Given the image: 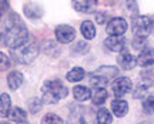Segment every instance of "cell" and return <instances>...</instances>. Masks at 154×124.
I'll return each mask as SVG.
<instances>
[{"label": "cell", "mask_w": 154, "mask_h": 124, "mask_svg": "<svg viewBox=\"0 0 154 124\" xmlns=\"http://www.w3.org/2000/svg\"><path fill=\"white\" fill-rule=\"evenodd\" d=\"M27 40H29V32L22 22L17 23V24L16 23L9 24L7 29L5 30V33L2 34L3 44L10 50H16L23 47V46H26Z\"/></svg>", "instance_id": "cell-1"}, {"label": "cell", "mask_w": 154, "mask_h": 124, "mask_svg": "<svg viewBox=\"0 0 154 124\" xmlns=\"http://www.w3.org/2000/svg\"><path fill=\"white\" fill-rule=\"evenodd\" d=\"M67 87L60 80H49L42 86V97L47 104H56L67 96Z\"/></svg>", "instance_id": "cell-2"}, {"label": "cell", "mask_w": 154, "mask_h": 124, "mask_svg": "<svg viewBox=\"0 0 154 124\" xmlns=\"http://www.w3.org/2000/svg\"><path fill=\"white\" fill-rule=\"evenodd\" d=\"M119 76V69L114 66H101L97 70L90 74V83L96 88L97 87H104L111 79Z\"/></svg>", "instance_id": "cell-3"}, {"label": "cell", "mask_w": 154, "mask_h": 124, "mask_svg": "<svg viewBox=\"0 0 154 124\" xmlns=\"http://www.w3.org/2000/svg\"><path fill=\"white\" fill-rule=\"evenodd\" d=\"M10 54L13 60L20 64H30L38 56V46L34 43H27L20 49L10 50Z\"/></svg>", "instance_id": "cell-4"}, {"label": "cell", "mask_w": 154, "mask_h": 124, "mask_svg": "<svg viewBox=\"0 0 154 124\" xmlns=\"http://www.w3.org/2000/svg\"><path fill=\"white\" fill-rule=\"evenodd\" d=\"M131 30L134 37H147L154 32V17L137 16L133 19Z\"/></svg>", "instance_id": "cell-5"}, {"label": "cell", "mask_w": 154, "mask_h": 124, "mask_svg": "<svg viewBox=\"0 0 154 124\" xmlns=\"http://www.w3.org/2000/svg\"><path fill=\"white\" fill-rule=\"evenodd\" d=\"M94 121H96V116L93 110L84 106L74 107L67 119V124H94Z\"/></svg>", "instance_id": "cell-6"}, {"label": "cell", "mask_w": 154, "mask_h": 124, "mask_svg": "<svg viewBox=\"0 0 154 124\" xmlns=\"http://www.w3.org/2000/svg\"><path fill=\"white\" fill-rule=\"evenodd\" d=\"M54 34H56V39H57L59 43L67 44V43H72L73 40H74V37H76V30H74L72 26L60 24V26L56 27Z\"/></svg>", "instance_id": "cell-7"}, {"label": "cell", "mask_w": 154, "mask_h": 124, "mask_svg": "<svg viewBox=\"0 0 154 124\" xmlns=\"http://www.w3.org/2000/svg\"><path fill=\"white\" fill-rule=\"evenodd\" d=\"M127 22L123 17H113L110 22L107 23L106 30L110 36H123L127 30Z\"/></svg>", "instance_id": "cell-8"}, {"label": "cell", "mask_w": 154, "mask_h": 124, "mask_svg": "<svg viewBox=\"0 0 154 124\" xmlns=\"http://www.w3.org/2000/svg\"><path fill=\"white\" fill-rule=\"evenodd\" d=\"M131 80L128 79V77H119V79H116L114 83L111 84V90L114 93V96L117 97H121V96H124L127 93L131 90Z\"/></svg>", "instance_id": "cell-9"}, {"label": "cell", "mask_w": 154, "mask_h": 124, "mask_svg": "<svg viewBox=\"0 0 154 124\" xmlns=\"http://www.w3.org/2000/svg\"><path fill=\"white\" fill-rule=\"evenodd\" d=\"M104 44L111 51H123L127 46V39L123 36H110L104 40Z\"/></svg>", "instance_id": "cell-10"}, {"label": "cell", "mask_w": 154, "mask_h": 124, "mask_svg": "<svg viewBox=\"0 0 154 124\" xmlns=\"http://www.w3.org/2000/svg\"><path fill=\"white\" fill-rule=\"evenodd\" d=\"M137 63L143 67H149V66L154 64V49L151 47H144L137 57Z\"/></svg>", "instance_id": "cell-11"}, {"label": "cell", "mask_w": 154, "mask_h": 124, "mask_svg": "<svg viewBox=\"0 0 154 124\" xmlns=\"http://www.w3.org/2000/svg\"><path fill=\"white\" fill-rule=\"evenodd\" d=\"M97 2L96 0H74L73 2V7L80 13H90L94 11Z\"/></svg>", "instance_id": "cell-12"}, {"label": "cell", "mask_w": 154, "mask_h": 124, "mask_svg": "<svg viewBox=\"0 0 154 124\" xmlns=\"http://www.w3.org/2000/svg\"><path fill=\"white\" fill-rule=\"evenodd\" d=\"M111 110L114 113L116 117H124L128 111V104L126 100H121V98H116L111 103Z\"/></svg>", "instance_id": "cell-13"}, {"label": "cell", "mask_w": 154, "mask_h": 124, "mask_svg": "<svg viewBox=\"0 0 154 124\" xmlns=\"http://www.w3.org/2000/svg\"><path fill=\"white\" fill-rule=\"evenodd\" d=\"M119 64H120V67L124 69V70H131V69L136 67L137 60H136V57H134L133 54L126 51V53H123L120 57H119Z\"/></svg>", "instance_id": "cell-14"}, {"label": "cell", "mask_w": 154, "mask_h": 124, "mask_svg": "<svg viewBox=\"0 0 154 124\" xmlns=\"http://www.w3.org/2000/svg\"><path fill=\"white\" fill-rule=\"evenodd\" d=\"M23 81H24V77L20 71H10L7 76V84L11 90H17L23 84Z\"/></svg>", "instance_id": "cell-15"}, {"label": "cell", "mask_w": 154, "mask_h": 124, "mask_svg": "<svg viewBox=\"0 0 154 124\" xmlns=\"http://www.w3.org/2000/svg\"><path fill=\"white\" fill-rule=\"evenodd\" d=\"M109 97V93L106 90L104 87H97V88H94L93 94H91V100H93V104L94 106H103L106 103Z\"/></svg>", "instance_id": "cell-16"}, {"label": "cell", "mask_w": 154, "mask_h": 124, "mask_svg": "<svg viewBox=\"0 0 154 124\" xmlns=\"http://www.w3.org/2000/svg\"><path fill=\"white\" fill-rule=\"evenodd\" d=\"M91 94L93 93L86 86H76L73 88V96L77 101H87L88 98H91Z\"/></svg>", "instance_id": "cell-17"}, {"label": "cell", "mask_w": 154, "mask_h": 124, "mask_svg": "<svg viewBox=\"0 0 154 124\" xmlns=\"http://www.w3.org/2000/svg\"><path fill=\"white\" fill-rule=\"evenodd\" d=\"M154 90V83H141L134 90V98H144L147 96H151V91Z\"/></svg>", "instance_id": "cell-18"}, {"label": "cell", "mask_w": 154, "mask_h": 124, "mask_svg": "<svg viewBox=\"0 0 154 124\" xmlns=\"http://www.w3.org/2000/svg\"><path fill=\"white\" fill-rule=\"evenodd\" d=\"M80 30H82L83 37L87 39V40H91V39L96 37V26H94V23L90 22V20H84V22L82 23Z\"/></svg>", "instance_id": "cell-19"}, {"label": "cell", "mask_w": 154, "mask_h": 124, "mask_svg": "<svg viewBox=\"0 0 154 124\" xmlns=\"http://www.w3.org/2000/svg\"><path fill=\"white\" fill-rule=\"evenodd\" d=\"M9 117H10L11 121H16V123H24L26 120H27V113L20 107H14L10 110V113H9Z\"/></svg>", "instance_id": "cell-20"}, {"label": "cell", "mask_w": 154, "mask_h": 124, "mask_svg": "<svg viewBox=\"0 0 154 124\" xmlns=\"http://www.w3.org/2000/svg\"><path fill=\"white\" fill-rule=\"evenodd\" d=\"M84 76H86L84 69H82V67H73L72 70L66 74V79L69 81H72V83H77V81H82L84 79Z\"/></svg>", "instance_id": "cell-21"}, {"label": "cell", "mask_w": 154, "mask_h": 124, "mask_svg": "<svg viewBox=\"0 0 154 124\" xmlns=\"http://www.w3.org/2000/svg\"><path fill=\"white\" fill-rule=\"evenodd\" d=\"M10 113V97L7 93H2L0 94V114L2 117H9Z\"/></svg>", "instance_id": "cell-22"}, {"label": "cell", "mask_w": 154, "mask_h": 124, "mask_svg": "<svg viewBox=\"0 0 154 124\" xmlns=\"http://www.w3.org/2000/svg\"><path fill=\"white\" fill-rule=\"evenodd\" d=\"M96 121H97V124H111V121H113L111 113L107 108L101 107L96 114Z\"/></svg>", "instance_id": "cell-23"}, {"label": "cell", "mask_w": 154, "mask_h": 124, "mask_svg": "<svg viewBox=\"0 0 154 124\" xmlns=\"http://www.w3.org/2000/svg\"><path fill=\"white\" fill-rule=\"evenodd\" d=\"M24 13H26V16L30 17V19H37L40 17L42 14V9L38 7L37 5H34V3H27V5H24Z\"/></svg>", "instance_id": "cell-24"}, {"label": "cell", "mask_w": 154, "mask_h": 124, "mask_svg": "<svg viewBox=\"0 0 154 124\" xmlns=\"http://www.w3.org/2000/svg\"><path fill=\"white\" fill-rule=\"evenodd\" d=\"M42 124H63V120H61L57 114L49 113L42 119Z\"/></svg>", "instance_id": "cell-25"}, {"label": "cell", "mask_w": 154, "mask_h": 124, "mask_svg": "<svg viewBox=\"0 0 154 124\" xmlns=\"http://www.w3.org/2000/svg\"><path fill=\"white\" fill-rule=\"evenodd\" d=\"M143 110L146 114H154V94L149 96L143 103Z\"/></svg>", "instance_id": "cell-26"}, {"label": "cell", "mask_w": 154, "mask_h": 124, "mask_svg": "<svg viewBox=\"0 0 154 124\" xmlns=\"http://www.w3.org/2000/svg\"><path fill=\"white\" fill-rule=\"evenodd\" d=\"M42 104H43L42 100H38L37 97L30 98V100H29V110H30L33 114H36V113H38V111L42 110V107H43Z\"/></svg>", "instance_id": "cell-27"}, {"label": "cell", "mask_w": 154, "mask_h": 124, "mask_svg": "<svg viewBox=\"0 0 154 124\" xmlns=\"http://www.w3.org/2000/svg\"><path fill=\"white\" fill-rule=\"evenodd\" d=\"M146 43V39L144 37H134L133 40V47L134 49H141V46Z\"/></svg>", "instance_id": "cell-28"}, {"label": "cell", "mask_w": 154, "mask_h": 124, "mask_svg": "<svg viewBox=\"0 0 154 124\" xmlns=\"http://www.w3.org/2000/svg\"><path fill=\"white\" fill-rule=\"evenodd\" d=\"M141 77L143 79H154V69H147V70H144V71H141Z\"/></svg>", "instance_id": "cell-29"}, {"label": "cell", "mask_w": 154, "mask_h": 124, "mask_svg": "<svg viewBox=\"0 0 154 124\" xmlns=\"http://www.w3.org/2000/svg\"><path fill=\"white\" fill-rule=\"evenodd\" d=\"M0 59H2V71H5L7 67H9V60H7V57L5 56V53H2L0 54Z\"/></svg>", "instance_id": "cell-30"}, {"label": "cell", "mask_w": 154, "mask_h": 124, "mask_svg": "<svg viewBox=\"0 0 154 124\" xmlns=\"http://www.w3.org/2000/svg\"><path fill=\"white\" fill-rule=\"evenodd\" d=\"M106 19H107V14H106V13H96V22L99 23V24L106 23Z\"/></svg>", "instance_id": "cell-31"}]
</instances>
